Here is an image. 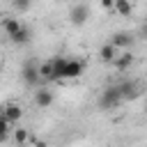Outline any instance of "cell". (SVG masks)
<instances>
[{
	"label": "cell",
	"mask_w": 147,
	"mask_h": 147,
	"mask_svg": "<svg viewBox=\"0 0 147 147\" xmlns=\"http://www.w3.org/2000/svg\"><path fill=\"white\" fill-rule=\"evenodd\" d=\"M119 103H122V94H119L117 85H110V87H106V90L99 94V108H101V110H113V108H117Z\"/></svg>",
	"instance_id": "cell-1"
},
{
	"label": "cell",
	"mask_w": 147,
	"mask_h": 147,
	"mask_svg": "<svg viewBox=\"0 0 147 147\" xmlns=\"http://www.w3.org/2000/svg\"><path fill=\"white\" fill-rule=\"evenodd\" d=\"M21 76H23V83H25L28 87H37V85L41 83L37 60H28V62L23 64V69H21Z\"/></svg>",
	"instance_id": "cell-2"
},
{
	"label": "cell",
	"mask_w": 147,
	"mask_h": 147,
	"mask_svg": "<svg viewBox=\"0 0 147 147\" xmlns=\"http://www.w3.org/2000/svg\"><path fill=\"white\" fill-rule=\"evenodd\" d=\"M69 18L74 25H85L87 18H90V7L87 5H74L71 11H69Z\"/></svg>",
	"instance_id": "cell-3"
},
{
	"label": "cell",
	"mask_w": 147,
	"mask_h": 147,
	"mask_svg": "<svg viewBox=\"0 0 147 147\" xmlns=\"http://www.w3.org/2000/svg\"><path fill=\"white\" fill-rule=\"evenodd\" d=\"M117 90H119V94H122V101H131V99H136V96L140 94V87H138V83H133V80H122V83L117 85Z\"/></svg>",
	"instance_id": "cell-4"
},
{
	"label": "cell",
	"mask_w": 147,
	"mask_h": 147,
	"mask_svg": "<svg viewBox=\"0 0 147 147\" xmlns=\"http://www.w3.org/2000/svg\"><path fill=\"white\" fill-rule=\"evenodd\" d=\"M133 41H136L133 34H131V32H124V30H119V32H115V34L110 37V44H113L115 48H126V51H129V48L133 46Z\"/></svg>",
	"instance_id": "cell-5"
},
{
	"label": "cell",
	"mask_w": 147,
	"mask_h": 147,
	"mask_svg": "<svg viewBox=\"0 0 147 147\" xmlns=\"http://www.w3.org/2000/svg\"><path fill=\"white\" fill-rule=\"evenodd\" d=\"M0 115H2L9 124H16V122L23 117V108H21L18 103H7V106L0 110Z\"/></svg>",
	"instance_id": "cell-6"
},
{
	"label": "cell",
	"mask_w": 147,
	"mask_h": 147,
	"mask_svg": "<svg viewBox=\"0 0 147 147\" xmlns=\"http://www.w3.org/2000/svg\"><path fill=\"white\" fill-rule=\"evenodd\" d=\"M51 103H53V92L46 90V87H39L34 92V106L37 108H48Z\"/></svg>",
	"instance_id": "cell-7"
},
{
	"label": "cell",
	"mask_w": 147,
	"mask_h": 147,
	"mask_svg": "<svg viewBox=\"0 0 147 147\" xmlns=\"http://www.w3.org/2000/svg\"><path fill=\"white\" fill-rule=\"evenodd\" d=\"M83 71H85V64L80 60H69L67 69H64V78H78V76H83Z\"/></svg>",
	"instance_id": "cell-8"
},
{
	"label": "cell",
	"mask_w": 147,
	"mask_h": 147,
	"mask_svg": "<svg viewBox=\"0 0 147 147\" xmlns=\"http://www.w3.org/2000/svg\"><path fill=\"white\" fill-rule=\"evenodd\" d=\"M117 57V48L108 41V44H103L101 48H99V60L101 62H106V64H113V60Z\"/></svg>",
	"instance_id": "cell-9"
},
{
	"label": "cell",
	"mask_w": 147,
	"mask_h": 147,
	"mask_svg": "<svg viewBox=\"0 0 147 147\" xmlns=\"http://www.w3.org/2000/svg\"><path fill=\"white\" fill-rule=\"evenodd\" d=\"M133 64V55L126 51V53H122V55H117L115 60H113V67L117 69V71H126L129 67Z\"/></svg>",
	"instance_id": "cell-10"
},
{
	"label": "cell",
	"mask_w": 147,
	"mask_h": 147,
	"mask_svg": "<svg viewBox=\"0 0 147 147\" xmlns=\"http://www.w3.org/2000/svg\"><path fill=\"white\" fill-rule=\"evenodd\" d=\"M67 57H55L53 60V80H64V69H67Z\"/></svg>",
	"instance_id": "cell-11"
},
{
	"label": "cell",
	"mask_w": 147,
	"mask_h": 147,
	"mask_svg": "<svg viewBox=\"0 0 147 147\" xmlns=\"http://www.w3.org/2000/svg\"><path fill=\"white\" fill-rule=\"evenodd\" d=\"M21 28H23V23H21L18 18H5V21H2V30L7 32V37H14Z\"/></svg>",
	"instance_id": "cell-12"
},
{
	"label": "cell",
	"mask_w": 147,
	"mask_h": 147,
	"mask_svg": "<svg viewBox=\"0 0 147 147\" xmlns=\"http://www.w3.org/2000/svg\"><path fill=\"white\" fill-rule=\"evenodd\" d=\"M39 78H41V83L53 80V60H46V62L39 64Z\"/></svg>",
	"instance_id": "cell-13"
},
{
	"label": "cell",
	"mask_w": 147,
	"mask_h": 147,
	"mask_svg": "<svg viewBox=\"0 0 147 147\" xmlns=\"http://www.w3.org/2000/svg\"><path fill=\"white\" fill-rule=\"evenodd\" d=\"M9 39H11L14 44L23 46V44H28V41L32 39V32H30V28H25V25H23V28H21V30H18V32H16L14 37H9Z\"/></svg>",
	"instance_id": "cell-14"
},
{
	"label": "cell",
	"mask_w": 147,
	"mask_h": 147,
	"mask_svg": "<svg viewBox=\"0 0 147 147\" xmlns=\"http://www.w3.org/2000/svg\"><path fill=\"white\" fill-rule=\"evenodd\" d=\"M115 11H117L119 16H124V18H129V16L133 14V5H131L129 0H115Z\"/></svg>",
	"instance_id": "cell-15"
},
{
	"label": "cell",
	"mask_w": 147,
	"mask_h": 147,
	"mask_svg": "<svg viewBox=\"0 0 147 147\" xmlns=\"http://www.w3.org/2000/svg\"><path fill=\"white\" fill-rule=\"evenodd\" d=\"M9 131H11V124L0 115V142H5V140L9 138Z\"/></svg>",
	"instance_id": "cell-16"
},
{
	"label": "cell",
	"mask_w": 147,
	"mask_h": 147,
	"mask_svg": "<svg viewBox=\"0 0 147 147\" xmlns=\"http://www.w3.org/2000/svg\"><path fill=\"white\" fill-rule=\"evenodd\" d=\"M14 140H16V145H23V142H28V129H14Z\"/></svg>",
	"instance_id": "cell-17"
},
{
	"label": "cell",
	"mask_w": 147,
	"mask_h": 147,
	"mask_svg": "<svg viewBox=\"0 0 147 147\" xmlns=\"http://www.w3.org/2000/svg\"><path fill=\"white\" fill-rule=\"evenodd\" d=\"M14 7H16L18 11H25V9L30 7V0H14Z\"/></svg>",
	"instance_id": "cell-18"
},
{
	"label": "cell",
	"mask_w": 147,
	"mask_h": 147,
	"mask_svg": "<svg viewBox=\"0 0 147 147\" xmlns=\"http://www.w3.org/2000/svg\"><path fill=\"white\" fill-rule=\"evenodd\" d=\"M101 7L110 11V9H115V0H101Z\"/></svg>",
	"instance_id": "cell-19"
},
{
	"label": "cell",
	"mask_w": 147,
	"mask_h": 147,
	"mask_svg": "<svg viewBox=\"0 0 147 147\" xmlns=\"http://www.w3.org/2000/svg\"><path fill=\"white\" fill-rule=\"evenodd\" d=\"M32 142H34V147H48V142H46V140H41V138H34Z\"/></svg>",
	"instance_id": "cell-20"
},
{
	"label": "cell",
	"mask_w": 147,
	"mask_h": 147,
	"mask_svg": "<svg viewBox=\"0 0 147 147\" xmlns=\"http://www.w3.org/2000/svg\"><path fill=\"white\" fill-rule=\"evenodd\" d=\"M140 32H142V37H145V39H147V21H145V23H142V28H140Z\"/></svg>",
	"instance_id": "cell-21"
},
{
	"label": "cell",
	"mask_w": 147,
	"mask_h": 147,
	"mask_svg": "<svg viewBox=\"0 0 147 147\" xmlns=\"http://www.w3.org/2000/svg\"><path fill=\"white\" fill-rule=\"evenodd\" d=\"M0 74H2V64H0Z\"/></svg>",
	"instance_id": "cell-22"
}]
</instances>
